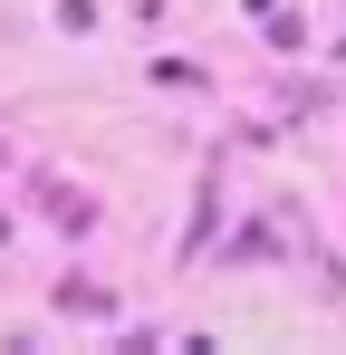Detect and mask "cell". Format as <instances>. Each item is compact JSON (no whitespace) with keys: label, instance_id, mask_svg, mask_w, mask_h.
Here are the masks:
<instances>
[{"label":"cell","instance_id":"obj_1","mask_svg":"<svg viewBox=\"0 0 346 355\" xmlns=\"http://www.w3.org/2000/svg\"><path fill=\"white\" fill-rule=\"evenodd\" d=\"M58 307H77V317H106L115 297H106V288H87V279H77V288H58Z\"/></svg>","mask_w":346,"mask_h":355}]
</instances>
